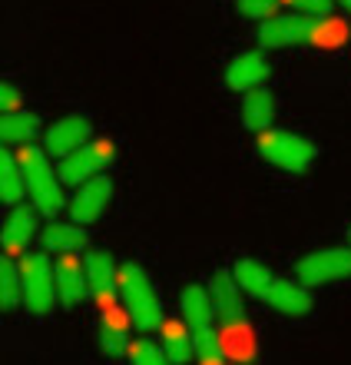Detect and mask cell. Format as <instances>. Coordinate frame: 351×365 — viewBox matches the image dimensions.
I'll list each match as a JSON object with an SVG mask.
<instances>
[{
	"label": "cell",
	"mask_w": 351,
	"mask_h": 365,
	"mask_svg": "<svg viewBox=\"0 0 351 365\" xmlns=\"http://www.w3.org/2000/svg\"><path fill=\"white\" fill-rule=\"evenodd\" d=\"M232 279L239 282L242 292L256 296L258 302H268V306L282 312V316H292V319H302L312 312V292L292 279H282L278 272H272L268 266L256 259H239L232 266Z\"/></svg>",
	"instance_id": "1"
},
{
	"label": "cell",
	"mask_w": 351,
	"mask_h": 365,
	"mask_svg": "<svg viewBox=\"0 0 351 365\" xmlns=\"http://www.w3.org/2000/svg\"><path fill=\"white\" fill-rule=\"evenodd\" d=\"M348 37V30L332 17L312 20L298 14L272 17L258 27V43L262 50H282V47H338Z\"/></svg>",
	"instance_id": "2"
},
{
	"label": "cell",
	"mask_w": 351,
	"mask_h": 365,
	"mask_svg": "<svg viewBox=\"0 0 351 365\" xmlns=\"http://www.w3.org/2000/svg\"><path fill=\"white\" fill-rule=\"evenodd\" d=\"M179 309L192 339V359L199 365H222V339L212 326L216 312H212L209 292L202 286H186L179 296Z\"/></svg>",
	"instance_id": "3"
},
{
	"label": "cell",
	"mask_w": 351,
	"mask_h": 365,
	"mask_svg": "<svg viewBox=\"0 0 351 365\" xmlns=\"http://www.w3.org/2000/svg\"><path fill=\"white\" fill-rule=\"evenodd\" d=\"M120 299H123L126 319L133 322L140 332H159L162 329V302L156 296L150 272L142 269L140 262H126L120 266Z\"/></svg>",
	"instance_id": "4"
},
{
	"label": "cell",
	"mask_w": 351,
	"mask_h": 365,
	"mask_svg": "<svg viewBox=\"0 0 351 365\" xmlns=\"http://www.w3.org/2000/svg\"><path fill=\"white\" fill-rule=\"evenodd\" d=\"M17 163H20V173H23V190H27L33 210L53 220V216L63 210L67 200H63V182H60L57 170L50 166L47 153H43L40 146L27 143L20 150Z\"/></svg>",
	"instance_id": "5"
},
{
	"label": "cell",
	"mask_w": 351,
	"mask_h": 365,
	"mask_svg": "<svg viewBox=\"0 0 351 365\" xmlns=\"http://www.w3.org/2000/svg\"><path fill=\"white\" fill-rule=\"evenodd\" d=\"M256 150L266 163L278 166L285 173H305L315 163V156H318L312 140H305V136L292 133V130H266V133H258Z\"/></svg>",
	"instance_id": "6"
},
{
	"label": "cell",
	"mask_w": 351,
	"mask_h": 365,
	"mask_svg": "<svg viewBox=\"0 0 351 365\" xmlns=\"http://www.w3.org/2000/svg\"><path fill=\"white\" fill-rule=\"evenodd\" d=\"M351 276V246H328V250L305 252L295 262V279L305 289H322L332 286L338 279Z\"/></svg>",
	"instance_id": "7"
},
{
	"label": "cell",
	"mask_w": 351,
	"mask_h": 365,
	"mask_svg": "<svg viewBox=\"0 0 351 365\" xmlns=\"http://www.w3.org/2000/svg\"><path fill=\"white\" fill-rule=\"evenodd\" d=\"M20 286H23V302L33 316H47L53 309L57 289H53V266L47 252H27L20 259Z\"/></svg>",
	"instance_id": "8"
},
{
	"label": "cell",
	"mask_w": 351,
	"mask_h": 365,
	"mask_svg": "<svg viewBox=\"0 0 351 365\" xmlns=\"http://www.w3.org/2000/svg\"><path fill=\"white\" fill-rule=\"evenodd\" d=\"M113 160H116V146L110 140H90V143H83L80 150H73L70 156L60 160L57 176L63 186H83V182L103 173L106 166H113Z\"/></svg>",
	"instance_id": "9"
},
{
	"label": "cell",
	"mask_w": 351,
	"mask_h": 365,
	"mask_svg": "<svg viewBox=\"0 0 351 365\" xmlns=\"http://www.w3.org/2000/svg\"><path fill=\"white\" fill-rule=\"evenodd\" d=\"M209 302L212 312L229 332H239L242 339H248V316H246V302H242V289L232 279V272H212L209 279Z\"/></svg>",
	"instance_id": "10"
},
{
	"label": "cell",
	"mask_w": 351,
	"mask_h": 365,
	"mask_svg": "<svg viewBox=\"0 0 351 365\" xmlns=\"http://www.w3.org/2000/svg\"><path fill=\"white\" fill-rule=\"evenodd\" d=\"M83 272H86V289L96 299V306L110 312L116 309V296H120V266L106 250H90L83 256Z\"/></svg>",
	"instance_id": "11"
},
{
	"label": "cell",
	"mask_w": 351,
	"mask_h": 365,
	"mask_svg": "<svg viewBox=\"0 0 351 365\" xmlns=\"http://www.w3.org/2000/svg\"><path fill=\"white\" fill-rule=\"evenodd\" d=\"M113 200V180L110 176H93L90 182L76 186L73 200H70V220L76 226H86V222H96L106 212Z\"/></svg>",
	"instance_id": "12"
},
{
	"label": "cell",
	"mask_w": 351,
	"mask_h": 365,
	"mask_svg": "<svg viewBox=\"0 0 351 365\" xmlns=\"http://www.w3.org/2000/svg\"><path fill=\"white\" fill-rule=\"evenodd\" d=\"M90 136H93V123L80 113H70V116H60L57 123L47 130V146H43V153H53V156H70L73 150H80L83 143H90Z\"/></svg>",
	"instance_id": "13"
},
{
	"label": "cell",
	"mask_w": 351,
	"mask_h": 365,
	"mask_svg": "<svg viewBox=\"0 0 351 365\" xmlns=\"http://www.w3.org/2000/svg\"><path fill=\"white\" fill-rule=\"evenodd\" d=\"M37 236V210L33 206H14L7 212V220L0 226V250L7 256H17V252H27V246Z\"/></svg>",
	"instance_id": "14"
},
{
	"label": "cell",
	"mask_w": 351,
	"mask_h": 365,
	"mask_svg": "<svg viewBox=\"0 0 351 365\" xmlns=\"http://www.w3.org/2000/svg\"><path fill=\"white\" fill-rule=\"evenodd\" d=\"M266 77H268V60L258 50L239 53V57L229 60V67H226V87L236 90V93H248V90L262 87Z\"/></svg>",
	"instance_id": "15"
},
{
	"label": "cell",
	"mask_w": 351,
	"mask_h": 365,
	"mask_svg": "<svg viewBox=\"0 0 351 365\" xmlns=\"http://www.w3.org/2000/svg\"><path fill=\"white\" fill-rule=\"evenodd\" d=\"M53 289H57V302L63 309H73L86 296V272L76 256H60L53 266Z\"/></svg>",
	"instance_id": "16"
},
{
	"label": "cell",
	"mask_w": 351,
	"mask_h": 365,
	"mask_svg": "<svg viewBox=\"0 0 351 365\" xmlns=\"http://www.w3.org/2000/svg\"><path fill=\"white\" fill-rule=\"evenodd\" d=\"M40 240H43V252H57V256H73V252L86 250V236L83 226H76V222H60V220H50L40 232Z\"/></svg>",
	"instance_id": "17"
},
{
	"label": "cell",
	"mask_w": 351,
	"mask_h": 365,
	"mask_svg": "<svg viewBox=\"0 0 351 365\" xmlns=\"http://www.w3.org/2000/svg\"><path fill=\"white\" fill-rule=\"evenodd\" d=\"M276 123V96L272 90L256 87L242 96V126L252 133H266Z\"/></svg>",
	"instance_id": "18"
},
{
	"label": "cell",
	"mask_w": 351,
	"mask_h": 365,
	"mask_svg": "<svg viewBox=\"0 0 351 365\" xmlns=\"http://www.w3.org/2000/svg\"><path fill=\"white\" fill-rule=\"evenodd\" d=\"M40 133V116L27 110H10L0 113V146H27Z\"/></svg>",
	"instance_id": "19"
},
{
	"label": "cell",
	"mask_w": 351,
	"mask_h": 365,
	"mask_svg": "<svg viewBox=\"0 0 351 365\" xmlns=\"http://www.w3.org/2000/svg\"><path fill=\"white\" fill-rule=\"evenodd\" d=\"M96 336H100V349H103V356H110V359H126L130 356L126 326H123V319L116 316V309H110V312L100 316V329H96Z\"/></svg>",
	"instance_id": "20"
},
{
	"label": "cell",
	"mask_w": 351,
	"mask_h": 365,
	"mask_svg": "<svg viewBox=\"0 0 351 365\" xmlns=\"http://www.w3.org/2000/svg\"><path fill=\"white\" fill-rule=\"evenodd\" d=\"M162 356L169 365H186L192 359V339H189V329L186 322H176V319H166L162 322Z\"/></svg>",
	"instance_id": "21"
},
{
	"label": "cell",
	"mask_w": 351,
	"mask_h": 365,
	"mask_svg": "<svg viewBox=\"0 0 351 365\" xmlns=\"http://www.w3.org/2000/svg\"><path fill=\"white\" fill-rule=\"evenodd\" d=\"M23 173H20L17 156L7 146H0V202L7 206H20L23 202Z\"/></svg>",
	"instance_id": "22"
},
{
	"label": "cell",
	"mask_w": 351,
	"mask_h": 365,
	"mask_svg": "<svg viewBox=\"0 0 351 365\" xmlns=\"http://www.w3.org/2000/svg\"><path fill=\"white\" fill-rule=\"evenodd\" d=\"M23 302V286H20V262L14 256H0V312H14Z\"/></svg>",
	"instance_id": "23"
},
{
	"label": "cell",
	"mask_w": 351,
	"mask_h": 365,
	"mask_svg": "<svg viewBox=\"0 0 351 365\" xmlns=\"http://www.w3.org/2000/svg\"><path fill=\"white\" fill-rule=\"evenodd\" d=\"M278 7H282V0H236L239 14L248 20H258V24L278 17Z\"/></svg>",
	"instance_id": "24"
},
{
	"label": "cell",
	"mask_w": 351,
	"mask_h": 365,
	"mask_svg": "<svg viewBox=\"0 0 351 365\" xmlns=\"http://www.w3.org/2000/svg\"><path fill=\"white\" fill-rule=\"evenodd\" d=\"M282 4H288L298 17H312V20L332 17V7H335V0H282Z\"/></svg>",
	"instance_id": "25"
},
{
	"label": "cell",
	"mask_w": 351,
	"mask_h": 365,
	"mask_svg": "<svg viewBox=\"0 0 351 365\" xmlns=\"http://www.w3.org/2000/svg\"><path fill=\"white\" fill-rule=\"evenodd\" d=\"M130 359H133V365H169L166 362V356L159 352V346H152V342H136V346H130Z\"/></svg>",
	"instance_id": "26"
},
{
	"label": "cell",
	"mask_w": 351,
	"mask_h": 365,
	"mask_svg": "<svg viewBox=\"0 0 351 365\" xmlns=\"http://www.w3.org/2000/svg\"><path fill=\"white\" fill-rule=\"evenodd\" d=\"M10 110H20V90L0 80V113H10Z\"/></svg>",
	"instance_id": "27"
},
{
	"label": "cell",
	"mask_w": 351,
	"mask_h": 365,
	"mask_svg": "<svg viewBox=\"0 0 351 365\" xmlns=\"http://www.w3.org/2000/svg\"><path fill=\"white\" fill-rule=\"evenodd\" d=\"M335 4H338V7H345L351 14V0H335Z\"/></svg>",
	"instance_id": "28"
},
{
	"label": "cell",
	"mask_w": 351,
	"mask_h": 365,
	"mask_svg": "<svg viewBox=\"0 0 351 365\" xmlns=\"http://www.w3.org/2000/svg\"><path fill=\"white\" fill-rule=\"evenodd\" d=\"M348 246H351V226H348Z\"/></svg>",
	"instance_id": "29"
},
{
	"label": "cell",
	"mask_w": 351,
	"mask_h": 365,
	"mask_svg": "<svg viewBox=\"0 0 351 365\" xmlns=\"http://www.w3.org/2000/svg\"><path fill=\"white\" fill-rule=\"evenodd\" d=\"M348 37H351V30H348Z\"/></svg>",
	"instance_id": "30"
}]
</instances>
